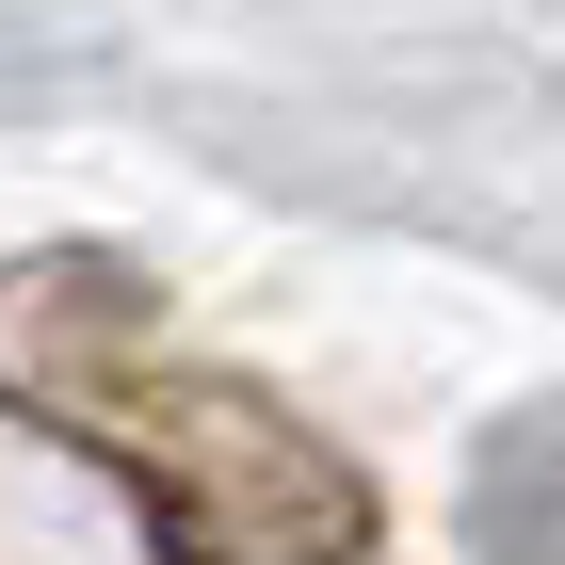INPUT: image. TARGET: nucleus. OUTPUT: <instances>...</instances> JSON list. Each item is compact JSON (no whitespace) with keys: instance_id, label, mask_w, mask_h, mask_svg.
I'll return each instance as SVG.
<instances>
[{"instance_id":"f257e3e1","label":"nucleus","mask_w":565,"mask_h":565,"mask_svg":"<svg viewBox=\"0 0 565 565\" xmlns=\"http://www.w3.org/2000/svg\"><path fill=\"white\" fill-rule=\"evenodd\" d=\"M0 404L130 484L162 565H372V469L259 372L194 355L114 243L0 259Z\"/></svg>"}]
</instances>
